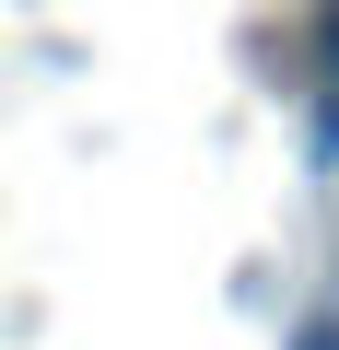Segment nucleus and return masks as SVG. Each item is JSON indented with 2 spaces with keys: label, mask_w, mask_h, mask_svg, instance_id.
<instances>
[{
  "label": "nucleus",
  "mask_w": 339,
  "mask_h": 350,
  "mask_svg": "<svg viewBox=\"0 0 339 350\" xmlns=\"http://www.w3.org/2000/svg\"><path fill=\"white\" fill-rule=\"evenodd\" d=\"M316 82H327V105H339V0H316Z\"/></svg>",
  "instance_id": "nucleus-1"
},
{
  "label": "nucleus",
  "mask_w": 339,
  "mask_h": 350,
  "mask_svg": "<svg viewBox=\"0 0 339 350\" xmlns=\"http://www.w3.org/2000/svg\"><path fill=\"white\" fill-rule=\"evenodd\" d=\"M292 350H339V315H304V327H292Z\"/></svg>",
  "instance_id": "nucleus-2"
}]
</instances>
